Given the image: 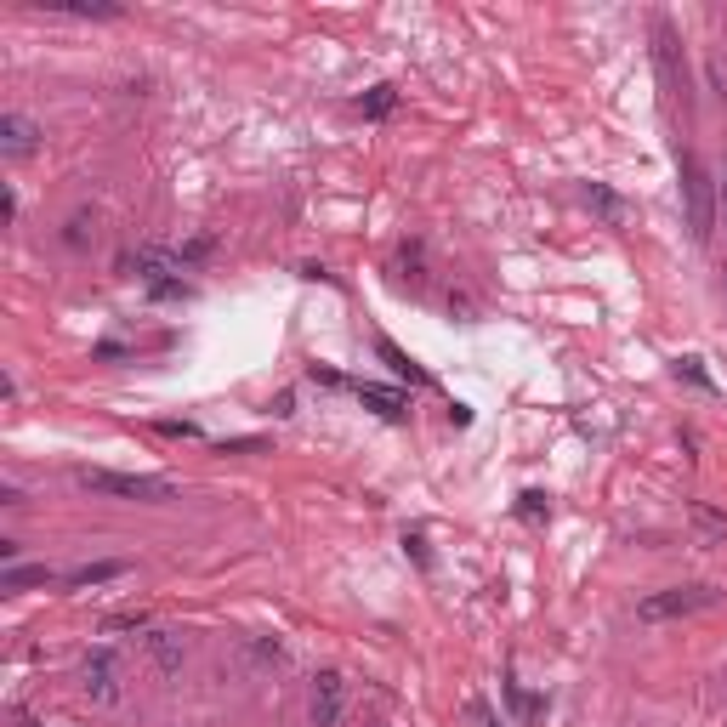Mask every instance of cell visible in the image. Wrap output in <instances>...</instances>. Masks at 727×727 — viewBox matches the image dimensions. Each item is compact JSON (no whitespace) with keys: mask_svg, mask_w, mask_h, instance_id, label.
<instances>
[{"mask_svg":"<svg viewBox=\"0 0 727 727\" xmlns=\"http://www.w3.org/2000/svg\"><path fill=\"white\" fill-rule=\"evenodd\" d=\"M120 267H125V273H142L148 284H171V279H182V273H188L182 250H165V245H137Z\"/></svg>","mask_w":727,"mask_h":727,"instance_id":"277c9868","label":"cell"},{"mask_svg":"<svg viewBox=\"0 0 727 727\" xmlns=\"http://www.w3.org/2000/svg\"><path fill=\"white\" fill-rule=\"evenodd\" d=\"M80 688H86L97 705H114V699H120V665H114V654H91L86 671H80Z\"/></svg>","mask_w":727,"mask_h":727,"instance_id":"8992f818","label":"cell"},{"mask_svg":"<svg viewBox=\"0 0 727 727\" xmlns=\"http://www.w3.org/2000/svg\"><path fill=\"white\" fill-rule=\"evenodd\" d=\"M358 398H364L375 415H387V421H404V415H409V398H404V392H392V387H370V381H364Z\"/></svg>","mask_w":727,"mask_h":727,"instance_id":"30bf717a","label":"cell"},{"mask_svg":"<svg viewBox=\"0 0 727 727\" xmlns=\"http://www.w3.org/2000/svg\"><path fill=\"white\" fill-rule=\"evenodd\" d=\"M52 568H6V591H23V586H46Z\"/></svg>","mask_w":727,"mask_h":727,"instance_id":"ac0fdd59","label":"cell"},{"mask_svg":"<svg viewBox=\"0 0 727 727\" xmlns=\"http://www.w3.org/2000/svg\"><path fill=\"white\" fill-rule=\"evenodd\" d=\"M472 716H478V722H483V727H500V722H495V716H489V705H472Z\"/></svg>","mask_w":727,"mask_h":727,"instance_id":"44dd1931","label":"cell"},{"mask_svg":"<svg viewBox=\"0 0 727 727\" xmlns=\"http://www.w3.org/2000/svg\"><path fill=\"white\" fill-rule=\"evenodd\" d=\"M148 654H154L160 671H182V642L171 631H148Z\"/></svg>","mask_w":727,"mask_h":727,"instance_id":"7c38bea8","label":"cell"},{"mask_svg":"<svg viewBox=\"0 0 727 727\" xmlns=\"http://www.w3.org/2000/svg\"><path fill=\"white\" fill-rule=\"evenodd\" d=\"M86 228H91V216H74L69 228H63V245H74V250H80V245H86Z\"/></svg>","mask_w":727,"mask_h":727,"instance_id":"d6986e66","label":"cell"},{"mask_svg":"<svg viewBox=\"0 0 727 727\" xmlns=\"http://www.w3.org/2000/svg\"><path fill=\"white\" fill-rule=\"evenodd\" d=\"M35 148H40L35 120H23V114H6V120H0V154H6V160H29Z\"/></svg>","mask_w":727,"mask_h":727,"instance_id":"52a82bcc","label":"cell"},{"mask_svg":"<svg viewBox=\"0 0 727 727\" xmlns=\"http://www.w3.org/2000/svg\"><path fill=\"white\" fill-rule=\"evenodd\" d=\"M722 290H727V267H722Z\"/></svg>","mask_w":727,"mask_h":727,"instance_id":"7402d4cb","label":"cell"},{"mask_svg":"<svg viewBox=\"0 0 727 727\" xmlns=\"http://www.w3.org/2000/svg\"><path fill=\"white\" fill-rule=\"evenodd\" d=\"M74 483H80V489H91V495L148 500V506L177 500V483H171V478H142V472H103V466H80V472H74Z\"/></svg>","mask_w":727,"mask_h":727,"instance_id":"6da1fadb","label":"cell"},{"mask_svg":"<svg viewBox=\"0 0 727 727\" xmlns=\"http://www.w3.org/2000/svg\"><path fill=\"white\" fill-rule=\"evenodd\" d=\"M688 517H693V529H699V540H705V546H727V517L716 512V506H705V500H693V506H688Z\"/></svg>","mask_w":727,"mask_h":727,"instance_id":"9c48e42d","label":"cell"},{"mask_svg":"<svg viewBox=\"0 0 727 727\" xmlns=\"http://www.w3.org/2000/svg\"><path fill=\"white\" fill-rule=\"evenodd\" d=\"M586 205H591V211H597V216H603V222H614V228H620V222H625V205H620V194H608L603 182H591V188H586Z\"/></svg>","mask_w":727,"mask_h":727,"instance_id":"4fadbf2b","label":"cell"},{"mask_svg":"<svg viewBox=\"0 0 727 727\" xmlns=\"http://www.w3.org/2000/svg\"><path fill=\"white\" fill-rule=\"evenodd\" d=\"M654 63H659V80L665 91H688V74H682V40H676L671 18H654Z\"/></svg>","mask_w":727,"mask_h":727,"instance_id":"5b68a950","label":"cell"},{"mask_svg":"<svg viewBox=\"0 0 727 727\" xmlns=\"http://www.w3.org/2000/svg\"><path fill=\"white\" fill-rule=\"evenodd\" d=\"M120 574H125V563H80V568L63 574V586L86 591V586H108V580H120Z\"/></svg>","mask_w":727,"mask_h":727,"instance_id":"8fae6325","label":"cell"},{"mask_svg":"<svg viewBox=\"0 0 727 727\" xmlns=\"http://www.w3.org/2000/svg\"><path fill=\"white\" fill-rule=\"evenodd\" d=\"M722 591L716 586H671V591H654L637 603V620L659 625V620H682V614H699V608H716Z\"/></svg>","mask_w":727,"mask_h":727,"instance_id":"7a4b0ae2","label":"cell"},{"mask_svg":"<svg viewBox=\"0 0 727 727\" xmlns=\"http://www.w3.org/2000/svg\"><path fill=\"white\" fill-rule=\"evenodd\" d=\"M381 358H387V364H392V370H398V375H409V381H432V375H426L421 364H415V358H404V353H398L392 341H381Z\"/></svg>","mask_w":727,"mask_h":727,"instance_id":"2e32d148","label":"cell"},{"mask_svg":"<svg viewBox=\"0 0 727 727\" xmlns=\"http://www.w3.org/2000/svg\"><path fill=\"white\" fill-rule=\"evenodd\" d=\"M392 103H398V91L392 86H375L364 103H358V114H370V120H381V114H392Z\"/></svg>","mask_w":727,"mask_h":727,"instance_id":"e0dca14e","label":"cell"},{"mask_svg":"<svg viewBox=\"0 0 727 727\" xmlns=\"http://www.w3.org/2000/svg\"><path fill=\"white\" fill-rule=\"evenodd\" d=\"M676 381H688V387H699V392H716V381H710V370H705V358H676Z\"/></svg>","mask_w":727,"mask_h":727,"instance_id":"5bb4252c","label":"cell"},{"mask_svg":"<svg viewBox=\"0 0 727 727\" xmlns=\"http://www.w3.org/2000/svg\"><path fill=\"white\" fill-rule=\"evenodd\" d=\"M160 432H165V438H194V426H188V421H160Z\"/></svg>","mask_w":727,"mask_h":727,"instance_id":"ffe728a7","label":"cell"},{"mask_svg":"<svg viewBox=\"0 0 727 727\" xmlns=\"http://www.w3.org/2000/svg\"><path fill=\"white\" fill-rule=\"evenodd\" d=\"M341 722V676L324 671L313 682V727H336Z\"/></svg>","mask_w":727,"mask_h":727,"instance_id":"ba28073f","label":"cell"},{"mask_svg":"<svg viewBox=\"0 0 727 727\" xmlns=\"http://www.w3.org/2000/svg\"><path fill=\"white\" fill-rule=\"evenodd\" d=\"M57 12H74V18H120L114 0H57Z\"/></svg>","mask_w":727,"mask_h":727,"instance_id":"9a60e30c","label":"cell"},{"mask_svg":"<svg viewBox=\"0 0 727 727\" xmlns=\"http://www.w3.org/2000/svg\"><path fill=\"white\" fill-rule=\"evenodd\" d=\"M682 205H688V228H693V239L705 245L710 233H716V194H710L705 165L693 160V154H682Z\"/></svg>","mask_w":727,"mask_h":727,"instance_id":"3957f363","label":"cell"}]
</instances>
